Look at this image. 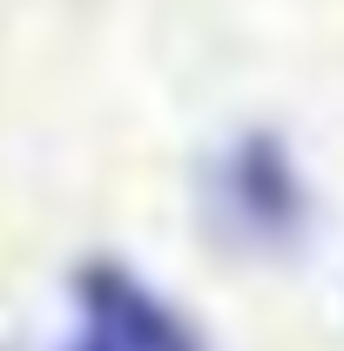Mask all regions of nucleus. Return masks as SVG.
<instances>
[{
  "mask_svg": "<svg viewBox=\"0 0 344 351\" xmlns=\"http://www.w3.org/2000/svg\"><path fill=\"white\" fill-rule=\"evenodd\" d=\"M75 304H82V324L68 351H203L196 331L129 270H108V263L88 270Z\"/></svg>",
  "mask_w": 344,
  "mask_h": 351,
  "instance_id": "nucleus-1",
  "label": "nucleus"
}]
</instances>
